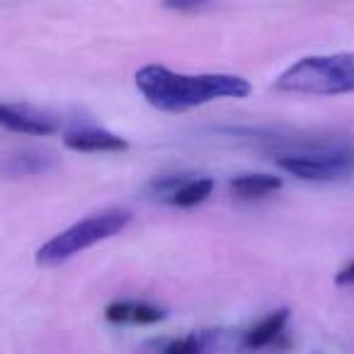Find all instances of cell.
<instances>
[{
    "instance_id": "5",
    "label": "cell",
    "mask_w": 354,
    "mask_h": 354,
    "mask_svg": "<svg viewBox=\"0 0 354 354\" xmlns=\"http://www.w3.org/2000/svg\"><path fill=\"white\" fill-rule=\"evenodd\" d=\"M0 127L25 136H54L59 131V124L51 117L15 104H0Z\"/></svg>"
},
{
    "instance_id": "1",
    "label": "cell",
    "mask_w": 354,
    "mask_h": 354,
    "mask_svg": "<svg viewBox=\"0 0 354 354\" xmlns=\"http://www.w3.org/2000/svg\"><path fill=\"white\" fill-rule=\"evenodd\" d=\"M136 90L158 112L183 114L218 100H243L252 85L233 73H177L160 64H148L133 75Z\"/></svg>"
},
{
    "instance_id": "9",
    "label": "cell",
    "mask_w": 354,
    "mask_h": 354,
    "mask_svg": "<svg viewBox=\"0 0 354 354\" xmlns=\"http://www.w3.org/2000/svg\"><path fill=\"white\" fill-rule=\"evenodd\" d=\"M214 189H216V180H214V177H187V180L172 192L167 204L177 209L199 207V204H204L212 197Z\"/></svg>"
},
{
    "instance_id": "3",
    "label": "cell",
    "mask_w": 354,
    "mask_h": 354,
    "mask_svg": "<svg viewBox=\"0 0 354 354\" xmlns=\"http://www.w3.org/2000/svg\"><path fill=\"white\" fill-rule=\"evenodd\" d=\"M129 221H131V212H129V209H119V207L90 214V216L75 221L73 226H68L66 231L49 238V241L37 250V255H35L37 265L56 267V265H61V262H68L71 257L80 255V252H85L88 248L119 236V233L129 226Z\"/></svg>"
},
{
    "instance_id": "12",
    "label": "cell",
    "mask_w": 354,
    "mask_h": 354,
    "mask_svg": "<svg viewBox=\"0 0 354 354\" xmlns=\"http://www.w3.org/2000/svg\"><path fill=\"white\" fill-rule=\"evenodd\" d=\"M162 354H204V344L197 335H187V337L172 339Z\"/></svg>"
},
{
    "instance_id": "15",
    "label": "cell",
    "mask_w": 354,
    "mask_h": 354,
    "mask_svg": "<svg viewBox=\"0 0 354 354\" xmlns=\"http://www.w3.org/2000/svg\"><path fill=\"white\" fill-rule=\"evenodd\" d=\"M335 284L337 286H352L354 284V260L335 274Z\"/></svg>"
},
{
    "instance_id": "14",
    "label": "cell",
    "mask_w": 354,
    "mask_h": 354,
    "mask_svg": "<svg viewBox=\"0 0 354 354\" xmlns=\"http://www.w3.org/2000/svg\"><path fill=\"white\" fill-rule=\"evenodd\" d=\"M214 0H160V6L167 10H177V12H194L202 10V8L212 6Z\"/></svg>"
},
{
    "instance_id": "10",
    "label": "cell",
    "mask_w": 354,
    "mask_h": 354,
    "mask_svg": "<svg viewBox=\"0 0 354 354\" xmlns=\"http://www.w3.org/2000/svg\"><path fill=\"white\" fill-rule=\"evenodd\" d=\"M46 167H51V158L41 156L37 151H25L20 156L10 158L6 170L12 177H27V175H37V172H44Z\"/></svg>"
},
{
    "instance_id": "8",
    "label": "cell",
    "mask_w": 354,
    "mask_h": 354,
    "mask_svg": "<svg viewBox=\"0 0 354 354\" xmlns=\"http://www.w3.org/2000/svg\"><path fill=\"white\" fill-rule=\"evenodd\" d=\"M289 315H291L289 308H277V310H272V313H267L265 318L257 320V323L245 333L243 347L255 352V349H262V347H267V344H272L281 333H284L286 323H289Z\"/></svg>"
},
{
    "instance_id": "2",
    "label": "cell",
    "mask_w": 354,
    "mask_h": 354,
    "mask_svg": "<svg viewBox=\"0 0 354 354\" xmlns=\"http://www.w3.org/2000/svg\"><path fill=\"white\" fill-rule=\"evenodd\" d=\"M274 90L313 97L354 95V51L304 56L277 75Z\"/></svg>"
},
{
    "instance_id": "7",
    "label": "cell",
    "mask_w": 354,
    "mask_h": 354,
    "mask_svg": "<svg viewBox=\"0 0 354 354\" xmlns=\"http://www.w3.org/2000/svg\"><path fill=\"white\" fill-rule=\"evenodd\" d=\"M284 187V180L272 172H243V175L231 177L228 189L241 199H257L274 194Z\"/></svg>"
},
{
    "instance_id": "11",
    "label": "cell",
    "mask_w": 354,
    "mask_h": 354,
    "mask_svg": "<svg viewBox=\"0 0 354 354\" xmlns=\"http://www.w3.org/2000/svg\"><path fill=\"white\" fill-rule=\"evenodd\" d=\"M167 318V313L162 308L153 304H136L133 301V310H131V323L133 325H158Z\"/></svg>"
},
{
    "instance_id": "6",
    "label": "cell",
    "mask_w": 354,
    "mask_h": 354,
    "mask_svg": "<svg viewBox=\"0 0 354 354\" xmlns=\"http://www.w3.org/2000/svg\"><path fill=\"white\" fill-rule=\"evenodd\" d=\"M64 146L73 153H124L129 141L107 129L88 127L64 133Z\"/></svg>"
},
{
    "instance_id": "13",
    "label": "cell",
    "mask_w": 354,
    "mask_h": 354,
    "mask_svg": "<svg viewBox=\"0 0 354 354\" xmlns=\"http://www.w3.org/2000/svg\"><path fill=\"white\" fill-rule=\"evenodd\" d=\"M131 310H133V301H112L104 308V318H107V323L114 325L131 323Z\"/></svg>"
},
{
    "instance_id": "4",
    "label": "cell",
    "mask_w": 354,
    "mask_h": 354,
    "mask_svg": "<svg viewBox=\"0 0 354 354\" xmlns=\"http://www.w3.org/2000/svg\"><path fill=\"white\" fill-rule=\"evenodd\" d=\"M277 167L304 183H337L354 172V156L347 151H301L281 153Z\"/></svg>"
}]
</instances>
